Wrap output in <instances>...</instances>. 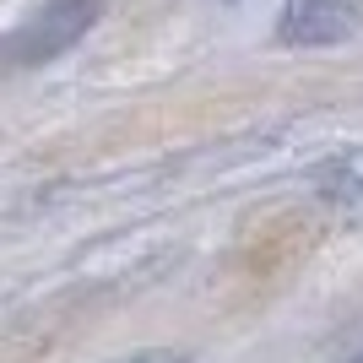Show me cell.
Wrapping results in <instances>:
<instances>
[{
  "instance_id": "obj_1",
  "label": "cell",
  "mask_w": 363,
  "mask_h": 363,
  "mask_svg": "<svg viewBox=\"0 0 363 363\" xmlns=\"http://www.w3.org/2000/svg\"><path fill=\"white\" fill-rule=\"evenodd\" d=\"M98 11H104V0H44V6L0 44V65H16V71H22V65L60 60L65 49L98 22Z\"/></svg>"
},
{
  "instance_id": "obj_3",
  "label": "cell",
  "mask_w": 363,
  "mask_h": 363,
  "mask_svg": "<svg viewBox=\"0 0 363 363\" xmlns=\"http://www.w3.org/2000/svg\"><path fill=\"white\" fill-rule=\"evenodd\" d=\"M125 363H184V358H174V352H136V358H125Z\"/></svg>"
},
{
  "instance_id": "obj_2",
  "label": "cell",
  "mask_w": 363,
  "mask_h": 363,
  "mask_svg": "<svg viewBox=\"0 0 363 363\" xmlns=\"http://www.w3.org/2000/svg\"><path fill=\"white\" fill-rule=\"evenodd\" d=\"M352 28H358V0H293L277 22V38L288 49H320L342 44Z\"/></svg>"
},
{
  "instance_id": "obj_4",
  "label": "cell",
  "mask_w": 363,
  "mask_h": 363,
  "mask_svg": "<svg viewBox=\"0 0 363 363\" xmlns=\"http://www.w3.org/2000/svg\"><path fill=\"white\" fill-rule=\"evenodd\" d=\"M358 363H363V358H358Z\"/></svg>"
}]
</instances>
